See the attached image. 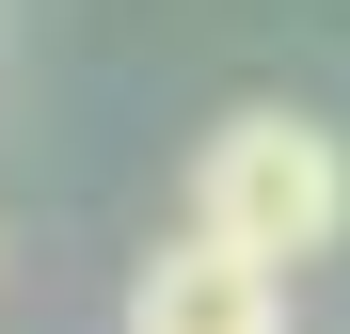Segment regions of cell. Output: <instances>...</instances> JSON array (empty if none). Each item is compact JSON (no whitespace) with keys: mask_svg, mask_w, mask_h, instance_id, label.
<instances>
[{"mask_svg":"<svg viewBox=\"0 0 350 334\" xmlns=\"http://www.w3.org/2000/svg\"><path fill=\"white\" fill-rule=\"evenodd\" d=\"M128 334H286V270L223 255L207 223H175V239L128 270Z\"/></svg>","mask_w":350,"mask_h":334,"instance_id":"7a4b0ae2","label":"cell"},{"mask_svg":"<svg viewBox=\"0 0 350 334\" xmlns=\"http://www.w3.org/2000/svg\"><path fill=\"white\" fill-rule=\"evenodd\" d=\"M191 223L255 270H319L350 239V143L319 111H223L191 143Z\"/></svg>","mask_w":350,"mask_h":334,"instance_id":"6da1fadb","label":"cell"}]
</instances>
